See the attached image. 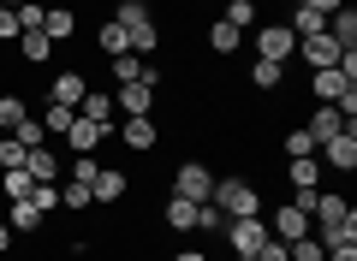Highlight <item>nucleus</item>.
Instances as JSON below:
<instances>
[{"label":"nucleus","mask_w":357,"mask_h":261,"mask_svg":"<svg viewBox=\"0 0 357 261\" xmlns=\"http://www.w3.org/2000/svg\"><path fill=\"white\" fill-rule=\"evenodd\" d=\"M72 30H77L72 6H48V13H42V36H48V42H72Z\"/></svg>","instance_id":"nucleus-17"},{"label":"nucleus","mask_w":357,"mask_h":261,"mask_svg":"<svg viewBox=\"0 0 357 261\" xmlns=\"http://www.w3.org/2000/svg\"><path fill=\"white\" fill-rule=\"evenodd\" d=\"M107 131H114V125H96V119H84V113H77V119H72V131H66V149H72V155H96V149H102V143H107Z\"/></svg>","instance_id":"nucleus-8"},{"label":"nucleus","mask_w":357,"mask_h":261,"mask_svg":"<svg viewBox=\"0 0 357 261\" xmlns=\"http://www.w3.org/2000/svg\"><path fill=\"white\" fill-rule=\"evenodd\" d=\"M197 232H227V214H220L215 202H203V208H197Z\"/></svg>","instance_id":"nucleus-40"},{"label":"nucleus","mask_w":357,"mask_h":261,"mask_svg":"<svg viewBox=\"0 0 357 261\" xmlns=\"http://www.w3.org/2000/svg\"><path fill=\"white\" fill-rule=\"evenodd\" d=\"M286 178H292V190H316L321 184V161H316V155H304V161H292V173H286Z\"/></svg>","instance_id":"nucleus-31"},{"label":"nucleus","mask_w":357,"mask_h":261,"mask_svg":"<svg viewBox=\"0 0 357 261\" xmlns=\"http://www.w3.org/2000/svg\"><path fill=\"white\" fill-rule=\"evenodd\" d=\"M286 255H292V261H328V249H321L316 232H310V237H298V244H286Z\"/></svg>","instance_id":"nucleus-36"},{"label":"nucleus","mask_w":357,"mask_h":261,"mask_svg":"<svg viewBox=\"0 0 357 261\" xmlns=\"http://www.w3.org/2000/svg\"><path fill=\"white\" fill-rule=\"evenodd\" d=\"M328 261H357V244H345V249H328Z\"/></svg>","instance_id":"nucleus-45"},{"label":"nucleus","mask_w":357,"mask_h":261,"mask_svg":"<svg viewBox=\"0 0 357 261\" xmlns=\"http://www.w3.org/2000/svg\"><path fill=\"white\" fill-rule=\"evenodd\" d=\"M6 249H13V226L0 220V255H6Z\"/></svg>","instance_id":"nucleus-47"},{"label":"nucleus","mask_w":357,"mask_h":261,"mask_svg":"<svg viewBox=\"0 0 357 261\" xmlns=\"http://www.w3.org/2000/svg\"><path fill=\"white\" fill-rule=\"evenodd\" d=\"M96 48H102L107 60L131 54V36H126V24H119V18H102V30H96Z\"/></svg>","instance_id":"nucleus-18"},{"label":"nucleus","mask_w":357,"mask_h":261,"mask_svg":"<svg viewBox=\"0 0 357 261\" xmlns=\"http://www.w3.org/2000/svg\"><path fill=\"white\" fill-rule=\"evenodd\" d=\"M30 190H36V178H30L24 166H13V173H0V196H6V202H18V196H30Z\"/></svg>","instance_id":"nucleus-33"},{"label":"nucleus","mask_w":357,"mask_h":261,"mask_svg":"<svg viewBox=\"0 0 357 261\" xmlns=\"http://www.w3.org/2000/svg\"><path fill=\"white\" fill-rule=\"evenodd\" d=\"M0 6H6V0H0Z\"/></svg>","instance_id":"nucleus-49"},{"label":"nucleus","mask_w":357,"mask_h":261,"mask_svg":"<svg viewBox=\"0 0 357 261\" xmlns=\"http://www.w3.org/2000/svg\"><path fill=\"white\" fill-rule=\"evenodd\" d=\"M119 143H126L131 155H149L155 143H161V131H155V113H149V119H126V125H119Z\"/></svg>","instance_id":"nucleus-9"},{"label":"nucleus","mask_w":357,"mask_h":261,"mask_svg":"<svg viewBox=\"0 0 357 261\" xmlns=\"http://www.w3.org/2000/svg\"><path fill=\"white\" fill-rule=\"evenodd\" d=\"M280 77H286V65H280V60H256L244 84H250V89H262V95H274V89H280Z\"/></svg>","instance_id":"nucleus-24"},{"label":"nucleus","mask_w":357,"mask_h":261,"mask_svg":"<svg viewBox=\"0 0 357 261\" xmlns=\"http://www.w3.org/2000/svg\"><path fill=\"white\" fill-rule=\"evenodd\" d=\"M203 36H208V48H215L220 60H227V54H238V42H244V30H232L227 18H208V24H203Z\"/></svg>","instance_id":"nucleus-15"},{"label":"nucleus","mask_w":357,"mask_h":261,"mask_svg":"<svg viewBox=\"0 0 357 261\" xmlns=\"http://www.w3.org/2000/svg\"><path fill=\"white\" fill-rule=\"evenodd\" d=\"M24 143H18V137H0V173H13V166H24Z\"/></svg>","instance_id":"nucleus-37"},{"label":"nucleus","mask_w":357,"mask_h":261,"mask_svg":"<svg viewBox=\"0 0 357 261\" xmlns=\"http://www.w3.org/2000/svg\"><path fill=\"white\" fill-rule=\"evenodd\" d=\"M77 113L96 119V125H114V95H107V89H89V95L77 101Z\"/></svg>","instance_id":"nucleus-27"},{"label":"nucleus","mask_w":357,"mask_h":261,"mask_svg":"<svg viewBox=\"0 0 357 261\" xmlns=\"http://www.w3.org/2000/svg\"><path fill=\"white\" fill-rule=\"evenodd\" d=\"M345 89H357V84H345V77H340V65H328V72H316V77H310V95H316V101H340Z\"/></svg>","instance_id":"nucleus-21"},{"label":"nucleus","mask_w":357,"mask_h":261,"mask_svg":"<svg viewBox=\"0 0 357 261\" xmlns=\"http://www.w3.org/2000/svg\"><path fill=\"white\" fill-rule=\"evenodd\" d=\"M24 119H30V101L18 95V89H6V95H0V131H18Z\"/></svg>","instance_id":"nucleus-26"},{"label":"nucleus","mask_w":357,"mask_h":261,"mask_svg":"<svg viewBox=\"0 0 357 261\" xmlns=\"http://www.w3.org/2000/svg\"><path fill=\"white\" fill-rule=\"evenodd\" d=\"M227 244H232V255H256V249L268 244V220H262V214H244V220H227Z\"/></svg>","instance_id":"nucleus-6"},{"label":"nucleus","mask_w":357,"mask_h":261,"mask_svg":"<svg viewBox=\"0 0 357 261\" xmlns=\"http://www.w3.org/2000/svg\"><path fill=\"white\" fill-rule=\"evenodd\" d=\"M13 137H18V143H24V149H42V143H48V131H42V119H36V113H30V119H24V125H18Z\"/></svg>","instance_id":"nucleus-38"},{"label":"nucleus","mask_w":357,"mask_h":261,"mask_svg":"<svg viewBox=\"0 0 357 261\" xmlns=\"http://www.w3.org/2000/svg\"><path fill=\"white\" fill-rule=\"evenodd\" d=\"M280 149H286V161H304V155H316V137H310L304 125H292V131L280 137Z\"/></svg>","instance_id":"nucleus-32"},{"label":"nucleus","mask_w":357,"mask_h":261,"mask_svg":"<svg viewBox=\"0 0 357 261\" xmlns=\"http://www.w3.org/2000/svg\"><path fill=\"white\" fill-rule=\"evenodd\" d=\"M328 36L340 42V48H357V13H351V6H340V13H328Z\"/></svg>","instance_id":"nucleus-25"},{"label":"nucleus","mask_w":357,"mask_h":261,"mask_svg":"<svg viewBox=\"0 0 357 261\" xmlns=\"http://www.w3.org/2000/svg\"><path fill=\"white\" fill-rule=\"evenodd\" d=\"M340 42L328 36V30H321V36H304V60H310V72H328V65H340Z\"/></svg>","instance_id":"nucleus-12"},{"label":"nucleus","mask_w":357,"mask_h":261,"mask_svg":"<svg viewBox=\"0 0 357 261\" xmlns=\"http://www.w3.org/2000/svg\"><path fill=\"white\" fill-rule=\"evenodd\" d=\"M18 36H24V30H18V13H13V6H0V42H18Z\"/></svg>","instance_id":"nucleus-42"},{"label":"nucleus","mask_w":357,"mask_h":261,"mask_svg":"<svg viewBox=\"0 0 357 261\" xmlns=\"http://www.w3.org/2000/svg\"><path fill=\"white\" fill-rule=\"evenodd\" d=\"M215 202L227 220H244V214H262V190L250 184V178H215Z\"/></svg>","instance_id":"nucleus-2"},{"label":"nucleus","mask_w":357,"mask_h":261,"mask_svg":"<svg viewBox=\"0 0 357 261\" xmlns=\"http://www.w3.org/2000/svg\"><path fill=\"white\" fill-rule=\"evenodd\" d=\"M268 232L280 237V244H298V237H310L316 232V220H310L298 202H286V208H274V220H268Z\"/></svg>","instance_id":"nucleus-7"},{"label":"nucleus","mask_w":357,"mask_h":261,"mask_svg":"<svg viewBox=\"0 0 357 261\" xmlns=\"http://www.w3.org/2000/svg\"><path fill=\"white\" fill-rule=\"evenodd\" d=\"M119 24H126V36H131V54L137 60H155V48H161V24H155V13H149V0H119Z\"/></svg>","instance_id":"nucleus-1"},{"label":"nucleus","mask_w":357,"mask_h":261,"mask_svg":"<svg viewBox=\"0 0 357 261\" xmlns=\"http://www.w3.org/2000/svg\"><path fill=\"white\" fill-rule=\"evenodd\" d=\"M13 13H18V30H42V13H48V6H36V0H18Z\"/></svg>","instance_id":"nucleus-39"},{"label":"nucleus","mask_w":357,"mask_h":261,"mask_svg":"<svg viewBox=\"0 0 357 261\" xmlns=\"http://www.w3.org/2000/svg\"><path fill=\"white\" fill-rule=\"evenodd\" d=\"M304 6H310V13H321V18H328V13H340L345 0H304Z\"/></svg>","instance_id":"nucleus-44"},{"label":"nucleus","mask_w":357,"mask_h":261,"mask_svg":"<svg viewBox=\"0 0 357 261\" xmlns=\"http://www.w3.org/2000/svg\"><path fill=\"white\" fill-rule=\"evenodd\" d=\"M60 208H66V214H84V208H96V202H89V184L66 178V184H60Z\"/></svg>","instance_id":"nucleus-34"},{"label":"nucleus","mask_w":357,"mask_h":261,"mask_svg":"<svg viewBox=\"0 0 357 261\" xmlns=\"http://www.w3.org/2000/svg\"><path fill=\"white\" fill-rule=\"evenodd\" d=\"M286 30H292V36H321V30H328V18L310 13L304 0H292V18H286Z\"/></svg>","instance_id":"nucleus-23"},{"label":"nucleus","mask_w":357,"mask_h":261,"mask_svg":"<svg viewBox=\"0 0 357 261\" xmlns=\"http://www.w3.org/2000/svg\"><path fill=\"white\" fill-rule=\"evenodd\" d=\"M173 196H185V202H208L215 196V173H208L203 161H185L173 173Z\"/></svg>","instance_id":"nucleus-5"},{"label":"nucleus","mask_w":357,"mask_h":261,"mask_svg":"<svg viewBox=\"0 0 357 261\" xmlns=\"http://www.w3.org/2000/svg\"><path fill=\"white\" fill-rule=\"evenodd\" d=\"M256 261H292V255H286V244H280V237L268 232V244H262V249H256Z\"/></svg>","instance_id":"nucleus-43"},{"label":"nucleus","mask_w":357,"mask_h":261,"mask_svg":"<svg viewBox=\"0 0 357 261\" xmlns=\"http://www.w3.org/2000/svg\"><path fill=\"white\" fill-rule=\"evenodd\" d=\"M316 161L333 166V173H351L357 166V125H345V131H333L328 143H316Z\"/></svg>","instance_id":"nucleus-4"},{"label":"nucleus","mask_w":357,"mask_h":261,"mask_svg":"<svg viewBox=\"0 0 357 261\" xmlns=\"http://www.w3.org/2000/svg\"><path fill=\"white\" fill-rule=\"evenodd\" d=\"M24 173L36 178V184H54V178H60V155L42 143V149H30V155H24Z\"/></svg>","instance_id":"nucleus-16"},{"label":"nucleus","mask_w":357,"mask_h":261,"mask_svg":"<svg viewBox=\"0 0 357 261\" xmlns=\"http://www.w3.org/2000/svg\"><path fill=\"white\" fill-rule=\"evenodd\" d=\"M126 190H131V173H119V166H102L89 178V202H119Z\"/></svg>","instance_id":"nucleus-10"},{"label":"nucleus","mask_w":357,"mask_h":261,"mask_svg":"<svg viewBox=\"0 0 357 261\" xmlns=\"http://www.w3.org/2000/svg\"><path fill=\"white\" fill-rule=\"evenodd\" d=\"M232 261H256V255H232Z\"/></svg>","instance_id":"nucleus-48"},{"label":"nucleus","mask_w":357,"mask_h":261,"mask_svg":"<svg viewBox=\"0 0 357 261\" xmlns=\"http://www.w3.org/2000/svg\"><path fill=\"white\" fill-rule=\"evenodd\" d=\"M292 48H298V36L286 30V18H262L256 24V60H292Z\"/></svg>","instance_id":"nucleus-3"},{"label":"nucleus","mask_w":357,"mask_h":261,"mask_svg":"<svg viewBox=\"0 0 357 261\" xmlns=\"http://www.w3.org/2000/svg\"><path fill=\"white\" fill-rule=\"evenodd\" d=\"M107 65H114V84H137V77H143V60H137V54H119V60H107Z\"/></svg>","instance_id":"nucleus-35"},{"label":"nucleus","mask_w":357,"mask_h":261,"mask_svg":"<svg viewBox=\"0 0 357 261\" xmlns=\"http://www.w3.org/2000/svg\"><path fill=\"white\" fill-rule=\"evenodd\" d=\"M42 220H48V214H42L30 196H18V202H13V214H6V226H13V232H36Z\"/></svg>","instance_id":"nucleus-30"},{"label":"nucleus","mask_w":357,"mask_h":261,"mask_svg":"<svg viewBox=\"0 0 357 261\" xmlns=\"http://www.w3.org/2000/svg\"><path fill=\"white\" fill-rule=\"evenodd\" d=\"M18 60H24V65H48L54 60V42L42 36V30H24V36H18Z\"/></svg>","instance_id":"nucleus-20"},{"label":"nucleus","mask_w":357,"mask_h":261,"mask_svg":"<svg viewBox=\"0 0 357 261\" xmlns=\"http://www.w3.org/2000/svg\"><path fill=\"white\" fill-rule=\"evenodd\" d=\"M30 202H36L42 214H54V208H60V184H36V190H30Z\"/></svg>","instance_id":"nucleus-41"},{"label":"nucleus","mask_w":357,"mask_h":261,"mask_svg":"<svg viewBox=\"0 0 357 261\" xmlns=\"http://www.w3.org/2000/svg\"><path fill=\"white\" fill-rule=\"evenodd\" d=\"M36 119H42V131H48V137H66V131H72V119H77V107H60V101H48Z\"/></svg>","instance_id":"nucleus-28"},{"label":"nucleus","mask_w":357,"mask_h":261,"mask_svg":"<svg viewBox=\"0 0 357 261\" xmlns=\"http://www.w3.org/2000/svg\"><path fill=\"white\" fill-rule=\"evenodd\" d=\"M310 137L316 143H328L333 131H345V119H340V107H333V101H316V113H310V125H304Z\"/></svg>","instance_id":"nucleus-14"},{"label":"nucleus","mask_w":357,"mask_h":261,"mask_svg":"<svg viewBox=\"0 0 357 261\" xmlns=\"http://www.w3.org/2000/svg\"><path fill=\"white\" fill-rule=\"evenodd\" d=\"M220 18H227L232 30H256V24H262V6H256V0H227V13H220Z\"/></svg>","instance_id":"nucleus-29"},{"label":"nucleus","mask_w":357,"mask_h":261,"mask_svg":"<svg viewBox=\"0 0 357 261\" xmlns=\"http://www.w3.org/2000/svg\"><path fill=\"white\" fill-rule=\"evenodd\" d=\"M197 208H203V202H185V196H167L161 202V220H167V232H197Z\"/></svg>","instance_id":"nucleus-11"},{"label":"nucleus","mask_w":357,"mask_h":261,"mask_svg":"<svg viewBox=\"0 0 357 261\" xmlns=\"http://www.w3.org/2000/svg\"><path fill=\"white\" fill-rule=\"evenodd\" d=\"M316 244H321V249L357 244V214H345V220H333V226H316Z\"/></svg>","instance_id":"nucleus-19"},{"label":"nucleus","mask_w":357,"mask_h":261,"mask_svg":"<svg viewBox=\"0 0 357 261\" xmlns=\"http://www.w3.org/2000/svg\"><path fill=\"white\" fill-rule=\"evenodd\" d=\"M173 261H208V249H178Z\"/></svg>","instance_id":"nucleus-46"},{"label":"nucleus","mask_w":357,"mask_h":261,"mask_svg":"<svg viewBox=\"0 0 357 261\" xmlns=\"http://www.w3.org/2000/svg\"><path fill=\"white\" fill-rule=\"evenodd\" d=\"M84 95H89V77H84V72H60V77L48 84V101H60V107H77Z\"/></svg>","instance_id":"nucleus-13"},{"label":"nucleus","mask_w":357,"mask_h":261,"mask_svg":"<svg viewBox=\"0 0 357 261\" xmlns=\"http://www.w3.org/2000/svg\"><path fill=\"white\" fill-rule=\"evenodd\" d=\"M345 214H357L345 196H321V190H316V202H310V220H316V226H333V220H345Z\"/></svg>","instance_id":"nucleus-22"}]
</instances>
